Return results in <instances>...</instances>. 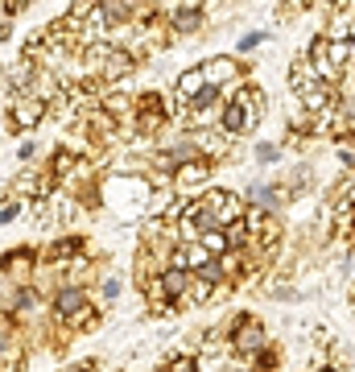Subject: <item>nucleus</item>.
Listing matches in <instances>:
<instances>
[{
	"mask_svg": "<svg viewBox=\"0 0 355 372\" xmlns=\"http://www.w3.org/2000/svg\"><path fill=\"white\" fill-rule=\"evenodd\" d=\"M261 116H265V95L256 87H240L231 95V103L223 108V129L231 137H240V133H252L261 124Z\"/></svg>",
	"mask_w": 355,
	"mask_h": 372,
	"instance_id": "1",
	"label": "nucleus"
},
{
	"mask_svg": "<svg viewBox=\"0 0 355 372\" xmlns=\"http://www.w3.org/2000/svg\"><path fill=\"white\" fill-rule=\"evenodd\" d=\"M347 62H352V42H343V38H318L310 46V75L322 79V83L343 75Z\"/></svg>",
	"mask_w": 355,
	"mask_h": 372,
	"instance_id": "2",
	"label": "nucleus"
},
{
	"mask_svg": "<svg viewBox=\"0 0 355 372\" xmlns=\"http://www.w3.org/2000/svg\"><path fill=\"white\" fill-rule=\"evenodd\" d=\"M58 315L62 319H71V323H87L91 319V310H87V294L75 285H66V289H58Z\"/></svg>",
	"mask_w": 355,
	"mask_h": 372,
	"instance_id": "3",
	"label": "nucleus"
},
{
	"mask_svg": "<svg viewBox=\"0 0 355 372\" xmlns=\"http://www.w3.org/2000/svg\"><path fill=\"white\" fill-rule=\"evenodd\" d=\"M8 108H13V124H17V129H34L45 116V103L34 99V95H21V99H13Z\"/></svg>",
	"mask_w": 355,
	"mask_h": 372,
	"instance_id": "4",
	"label": "nucleus"
},
{
	"mask_svg": "<svg viewBox=\"0 0 355 372\" xmlns=\"http://www.w3.org/2000/svg\"><path fill=\"white\" fill-rule=\"evenodd\" d=\"M198 75H203V83H207V87H215V92H219V83H227V79L236 75V58H227V54H223V58H211L207 66H198Z\"/></svg>",
	"mask_w": 355,
	"mask_h": 372,
	"instance_id": "5",
	"label": "nucleus"
},
{
	"mask_svg": "<svg viewBox=\"0 0 355 372\" xmlns=\"http://www.w3.org/2000/svg\"><path fill=\"white\" fill-rule=\"evenodd\" d=\"M198 25H203V4H182V8L170 13V29L174 34H194Z\"/></svg>",
	"mask_w": 355,
	"mask_h": 372,
	"instance_id": "6",
	"label": "nucleus"
},
{
	"mask_svg": "<svg viewBox=\"0 0 355 372\" xmlns=\"http://www.w3.org/2000/svg\"><path fill=\"white\" fill-rule=\"evenodd\" d=\"M207 178H211V166H203V162H190V166H178L174 186H182V190H190V186H203Z\"/></svg>",
	"mask_w": 355,
	"mask_h": 372,
	"instance_id": "7",
	"label": "nucleus"
},
{
	"mask_svg": "<svg viewBox=\"0 0 355 372\" xmlns=\"http://www.w3.org/2000/svg\"><path fill=\"white\" fill-rule=\"evenodd\" d=\"M129 71H133V54H124V50L112 46V54H108V62H103V71H99V75L120 79V75H129Z\"/></svg>",
	"mask_w": 355,
	"mask_h": 372,
	"instance_id": "8",
	"label": "nucleus"
},
{
	"mask_svg": "<svg viewBox=\"0 0 355 372\" xmlns=\"http://www.w3.org/2000/svg\"><path fill=\"white\" fill-rule=\"evenodd\" d=\"M190 162H198V145H194V141H178L174 149H170V153H166V166H190Z\"/></svg>",
	"mask_w": 355,
	"mask_h": 372,
	"instance_id": "9",
	"label": "nucleus"
},
{
	"mask_svg": "<svg viewBox=\"0 0 355 372\" xmlns=\"http://www.w3.org/2000/svg\"><path fill=\"white\" fill-rule=\"evenodd\" d=\"M236 343H240V352H252V348H261V343H265V331H261V323L244 319V335H236Z\"/></svg>",
	"mask_w": 355,
	"mask_h": 372,
	"instance_id": "10",
	"label": "nucleus"
},
{
	"mask_svg": "<svg viewBox=\"0 0 355 372\" xmlns=\"http://www.w3.org/2000/svg\"><path fill=\"white\" fill-rule=\"evenodd\" d=\"M203 87H207V83H203V75H198V71H186V75H182V79H178V95H182V99H186V103H190V99H194V95L203 92Z\"/></svg>",
	"mask_w": 355,
	"mask_h": 372,
	"instance_id": "11",
	"label": "nucleus"
},
{
	"mask_svg": "<svg viewBox=\"0 0 355 372\" xmlns=\"http://www.w3.org/2000/svg\"><path fill=\"white\" fill-rule=\"evenodd\" d=\"M157 289H161V294H170V298H178V294L186 289V273H182V269H166V278H161Z\"/></svg>",
	"mask_w": 355,
	"mask_h": 372,
	"instance_id": "12",
	"label": "nucleus"
},
{
	"mask_svg": "<svg viewBox=\"0 0 355 372\" xmlns=\"http://www.w3.org/2000/svg\"><path fill=\"white\" fill-rule=\"evenodd\" d=\"M0 265H4V269H8V265H13V273H25V269H29V265H34V252H13V257H4V261H0Z\"/></svg>",
	"mask_w": 355,
	"mask_h": 372,
	"instance_id": "13",
	"label": "nucleus"
},
{
	"mask_svg": "<svg viewBox=\"0 0 355 372\" xmlns=\"http://www.w3.org/2000/svg\"><path fill=\"white\" fill-rule=\"evenodd\" d=\"M252 199H256L261 207H273V203H277V194H273L268 186H252Z\"/></svg>",
	"mask_w": 355,
	"mask_h": 372,
	"instance_id": "14",
	"label": "nucleus"
},
{
	"mask_svg": "<svg viewBox=\"0 0 355 372\" xmlns=\"http://www.w3.org/2000/svg\"><path fill=\"white\" fill-rule=\"evenodd\" d=\"M17 211H21V207H17V203H8V199H4V203H0V224H8V220H13V215H17Z\"/></svg>",
	"mask_w": 355,
	"mask_h": 372,
	"instance_id": "15",
	"label": "nucleus"
},
{
	"mask_svg": "<svg viewBox=\"0 0 355 372\" xmlns=\"http://www.w3.org/2000/svg\"><path fill=\"white\" fill-rule=\"evenodd\" d=\"M265 42V34H248V38H240V50H252V46H261Z\"/></svg>",
	"mask_w": 355,
	"mask_h": 372,
	"instance_id": "16",
	"label": "nucleus"
},
{
	"mask_svg": "<svg viewBox=\"0 0 355 372\" xmlns=\"http://www.w3.org/2000/svg\"><path fill=\"white\" fill-rule=\"evenodd\" d=\"M116 294H120V281L108 278V281H103V298H116Z\"/></svg>",
	"mask_w": 355,
	"mask_h": 372,
	"instance_id": "17",
	"label": "nucleus"
},
{
	"mask_svg": "<svg viewBox=\"0 0 355 372\" xmlns=\"http://www.w3.org/2000/svg\"><path fill=\"white\" fill-rule=\"evenodd\" d=\"M170 372H198V369H194V360H174Z\"/></svg>",
	"mask_w": 355,
	"mask_h": 372,
	"instance_id": "18",
	"label": "nucleus"
},
{
	"mask_svg": "<svg viewBox=\"0 0 355 372\" xmlns=\"http://www.w3.org/2000/svg\"><path fill=\"white\" fill-rule=\"evenodd\" d=\"M256 157H261V162H273V157H277V149H273V145H256Z\"/></svg>",
	"mask_w": 355,
	"mask_h": 372,
	"instance_id": "19",
	"label": "nucleus"
},
{
	"mask_svg": "<svg viewBox=\"0 0 355 372\" xmlns=\"http://www.w3.org/2000/svg\"><path fill=\"white\" fill-rule=\"evenodd\" d=\"M8 21H13V17H8V13H4V8H0V38H4V34H8Z\"/></svg>",
	"mask_w": 355,
	"mask_h": 372,
	"instance_id": "20",
	"label": "nucleus"
},
{
	"mask_svg": "<svg viewBox=\"0 0 355 372\" xmlns=\"http://www.w3.org/2000/svg\"><path fill=\"white\" fill-rule=\"evenodd\" d=\"M62 372H87V369H62Z\"/></svg>",
	"mask_w": 355,
	"mask_h": 372,
	"instance_id": "21",
	"label": "nucleus"
},
{
	"mask_svg": "<svg viewBox=\"0 0 355 372\" xmlns=\"http://www.w3.org/2000/svg\"><path fill=\"white\" fill-rule=\"evenodd\" d=\"M314 372H331V369H314Z\"/></svg>",
	"mask_w": 355,
	"mask_h": 372,
	"instance_id": "22",
	"label": "nucleus"
}]
</instances>
